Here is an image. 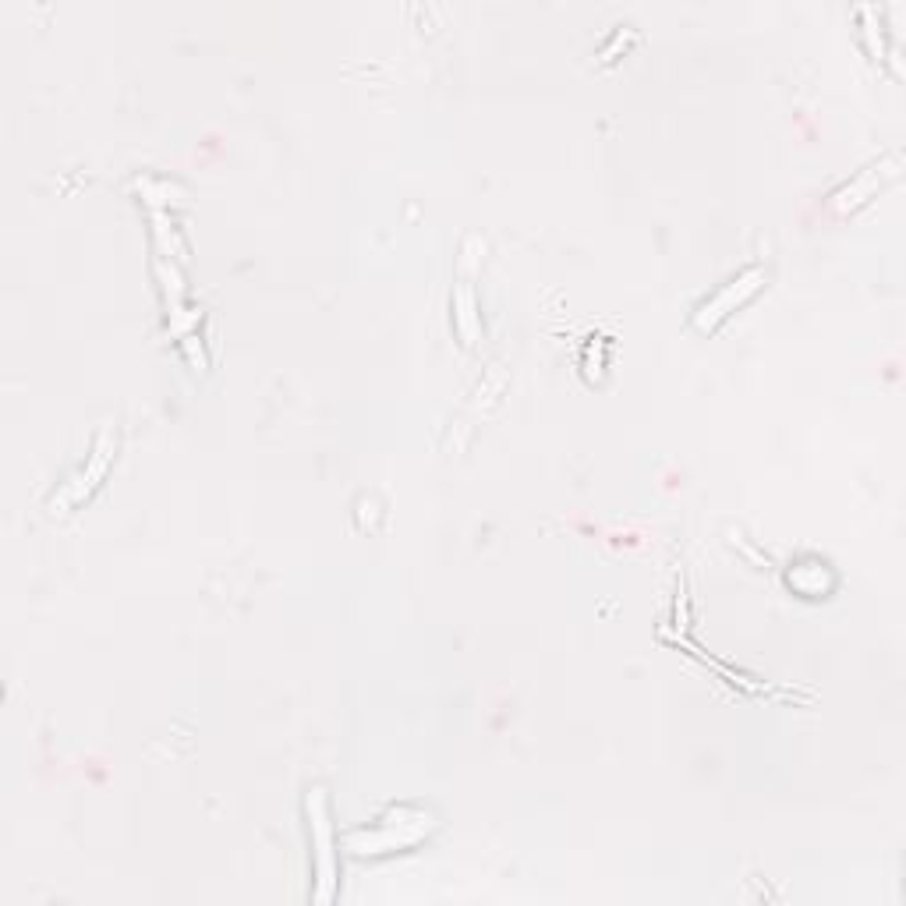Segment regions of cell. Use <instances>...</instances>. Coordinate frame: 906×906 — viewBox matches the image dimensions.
<instances>
[{"label": "cell", "mask_w": 906, "mask_h": 906, "mask_svg": "<svg viewBox=\"0 0 906 906\" xmlns=\"http://www.w3.org/2000/svg\"><path fill=\"white\" fill-rule=\"evenodd\" d=\"M874 171H879V163H874V167H868L864 174H860V177L853 181V185H847L843 191H836V195H833V206H836V209H847V206L857 209L860 202H868L871 195H874V188H882V185H874Z\"/></svg>", "instance_id": "3957f363"}, {"label": "cell", "mask_w": 906, "mask_h": 906, "mask_svg": "<svg viewBox=\"0 0 906 906\" xmlns=\"http://www.w3.org/2000/svg\"><path fill=\"white\" fill-rule=\"evenodd\" d=\"M754 280H762V269H747V274H740L736 280H730V287H722V291L712 301H705V305H701L698 326L701 329H712L722 320V315H730L733 305H740V301H744L754 291V287H758Z\"/></svg>", "instance_id": "6da1fadb"}, {"label": "cell", "mask_w": 906, "mask_h": 906, "mask_svg": "<svg viewBox=\"0 0 906 906\" xmlns=\"http://www.w3.org/2000/svg\"><path fill=\"white\" fill-rule=\"evenodd\" d=\"M309 818H312V828H315V864H320V874L323 882H334L337 871H334V836H329V822H326V797L323 790L315 787L309 790Z\"/></svg>", "instance_id": "7a4b0ae2"}]
</instances>
